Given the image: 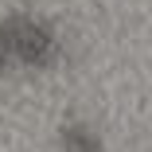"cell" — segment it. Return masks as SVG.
I'll list each match as a JSON object with an SVG mask.
<instances>
[{
    "label": "cell",
    "mask_w": 152,
    "mask_h": 152,
    "mask_svg": "<svg viewBox=\"0 0 152 152\" xmlns=\"http://www.w3.org/2000/svg\"><path fill=\"white\" fill-rule=\"evenodd\" d=\"M0 39H4L8 55H12V66H27V70H51L66 55L63 31L35 12L0 16Z\"/></svg>",
    "instance_id": "1"
},
{
    "label": "cell",
    "mask_w": 152,
    "mask_h": 152,
    "mask_svg": "<svg viewBox=\"0 0 152 152\" xmlns=\"http://www.w3.org/2000/svg\"><path fill=\"white\" fill-rule=\"evenodd\" d=\"M55 144H58V152H105L102 133L86 117H66L55 133Z\"/></svg>",
    "instance_id": "2"
},
{
    "label": "cell",
    "mask_w": 152,
    "mask_h": 152,
    "mask_svg": "<svg viewBox=\"0 0 152 152\" xmlns=\"http://www.w3.org/2000/svg\"><path fill=\"white\" fill-rule=\"evenodd\" d=\"M12 70V55H8V47H4V39H0V82H4V74Z\"/></svg>",
    "instance_id": "3"
}]
</instances>
